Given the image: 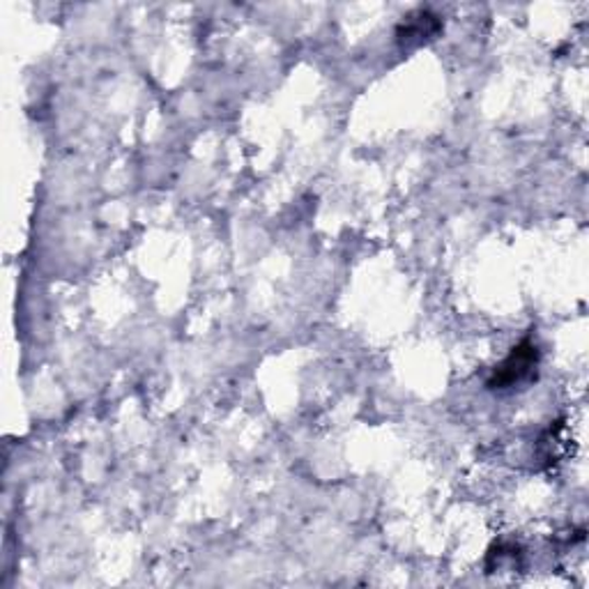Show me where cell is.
<instances>
[{"label": "cell", "instance_id": "2", "mask_svg": "<svg viewBox=\"0 0 589 589\" xmlns=\"http://www.w3.org/2000/svg\"><path fill=\"white\" fill-rule=\"evenodd\" d=\"M440 31H443L440 16H435L431 10H417V12L408 14L399 24L397 42H399L401 49L410 51V49H417V47L426 45V42L438 37Z\"/></svg>", "mask_w": 589, "mask_h": 589}, {"label": "cell", "instance_id": "1", "mask_svg": "<svg viewBox=\"0 0 589 589\" xmlns=\"http://www.w3.org/2000/svg\"><path fill=\"white\" fill-rule=\"evenodd\" d=\"M539 345L530 339L520 341L509 357L502 362L488 380L491 389H516L522 385H530L537 378L539 370Z\"/></svg>", "mask_w": 589, "mask_h": 589}]
</instances>
